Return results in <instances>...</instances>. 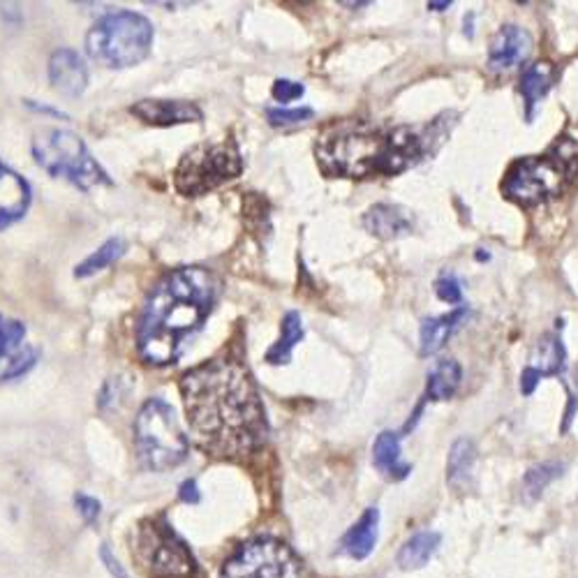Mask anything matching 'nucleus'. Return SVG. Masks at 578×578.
Segmentation results:
<instances>
[{"label":"nucleus","instance_id":"b1692460","mask_svg":"<svg viewBox=\"0 0 578 578\" xmlns=\"http://www.w3.org/2000/svg\"><path fill=\"white\" fill-rule=\"evenodd\" d=\"M306 335V329H304V320L302 315H298L296 310H290L285 317H283V325H281V338L271 345V350L267 352V364L271 366H285L292 362V354H294V347L304 341Z\"/></svg>","mask_w":578,"mask_h":578},{"label":"nucleus","instance_id":"f03ea898","mask_svg":"<svg viewBox=\"0 0 578 578\" xmlns=\"http://www.w3.org/2000/svg\"><path fill=\"white\" fill-rule=\"evenodd\" d=\"M221 296L217 278L202 267L167 273L144 304L137 327V352L144 364L172 366L202 329Z\"/></svg>","mask_w":578,"mask_h":578},{"label":"nucleus","instance_id":"9d476101","mask_svg":"<svg viewBox=\"0 0 578 578\" xmlns=\"http://www.w3.org/2000/svg\"><path fill=\"white\" fill-rule=\"evenodd\" d=\"M137 555L155 578H188L194 569L190 551L167 526L142 528Z\"/></svg>","mask_w":578,"mask_h":578},{"label":"nucleus","instance_id":"6ab92c4d","mask_svg":"<svg viewBox=\"0 0 578 578\" xmlns=\"http://www.w3.org/2000/svg\"><path fill=\"white\" fill-rule=\"evenodd\" d=\"M468 317V308H456L447 315L440 317H428V320L422 322V335H418V354L422 356H433L440 352L447 343L451 333L463 325Z\"/></svg>","mask_w":578,"mask_h":578},{"label":"nucleus","instance_id":"5701e85b","mask_svg":"<svg viewBox=\"0 0 578 578\" xmlns=\"http://www.w3.org/2000/svg\"><path fill=\"white\" fill-rule=\"evenodd\" d=\"M474 463H476V447L470 437H458L449 451L447 461V482L458 488L465 491L472 484L474 476Z\"/></svg>","mask_w":578,"mask_h":578},{"label":"nucleus","instance_id":"20e7f679","mask_svg":"<svg viewBox=\"0 0 578 578\" xmlns=\"http://www.w3.org/2000/svg\"><path fill=\"white\" fill-rule=\"evenodd\" d=\"M153 24L132 10H114L97 19L86 35V51L93 61L114 70H126L146 61L153 47Z\"/></svg>","mask_w":578,"mask_h":578},{"label":"nucleus","instance_id":"423d86ee","mask_svg":"<svg viewBox=\"0 0 578 578\" xmlns=\"http://www.w3.org/2000/svg\"><path fill=\"white\" fill-rule=\"evenodd\" d=\"M33 157L54 178H66L74 188L89 192L111 186L109 174L91 155L84 139L70 130H43L33 137Z\"/></svg>","mask_w":578,"mask_h":578},{"label":"nucleus","instance_id":"c756f323","mask_svg":"<svg viewBox=\"0 0 578 578\" xmlns=\"http://www.w3.org/2000/svg\"><path fill=\"white\" fill-rule=\"evenodd\" d=\"M306 93V86L304 84H298V82H292V79H275L273 82V89H271V95L275 103H294V99L298 97H304Z\"/></svg>","mask_w":578,"mask_h":578},{"label":"nucleus","instance_id":"7ed1b4c3","mask_svg":"<svg viewBox=\"0 0 578 578\" xmlns=\"http://www.w3.org/2000/svg\"><path fill=\"white\" fill-rule=\"evenodd\" d=\"M426 151L428 137L414 128L385 130L354 121L329 128L315 146V157L329 178H373L408 172Z\"/></svg>","mask_w":578,"mask_h":578},{"label":"nucleus","instance_id":"f704fd0d","mask_svg":"<svg viewBox=\"0 0 578 578\" xmlns=\"http://www.w3.org/2000/svg\"><path fill=\"white\" fill-rule=\"evenodd\" d=\"M451 8V0H445V3H428V10L433 12H445Z\"/></svg>","mask_w":578,"mask_h":578},{"label":"nucleus","instance_id":"0eeeda50","mask_svg":"<svg viewBox=\"0 0 578 578\" xmlns=\"http://www.w3.org/2000/svg\"><path fill=\"white\" fill-rule=\"evenodd\" d=\"M576 153H567L563 146L546 155H530L516 161L503 181L505 194L521 207L542 204L546 199L561 194L574 178Z\"/></svg>","mask_w":578,"mask_h":578},{"label":"nucleus","instance_id":"39448f33","mask_svg":"<svg viewBox=\"0 0 578 578\" xmlns=\"http://www.w3.org/2000/svg\"><path fill=\"white\" fill-rule=\"evenodd\" d=\"M134 447L144 465L155 472L172 470L188 458V435L178 422L176 410L163 398H149L137 412Z\"/></svg>","mask_w":578,"mask_h":578},{"label":"nucleus","instance_id":"f3484780","mask_svg":"<svg viewBox=\"0 0 578 578\" xmlns=\"http://www.w3.org/2000/svg\"><path fill=\"white\" fill-rule=\"evenodd\" d=\"M364 227L373 236L382 238V241H391V238L408 236L414 223H412V215L403 207L375 204L364 215Z\"/></svg>","mask_w":578,"mask_h":578},{"label":"nucleus","instance_id":"bb28decb","mask_svg":"<svg viewBox=\"0 0 578 578\" xmlns=\"http://www.w3.org/2000/svg\"><path fill=\"white\" fill-rule=\"evenodd\" d=\"M563 472H565L563 463H542L530 468L523 476V493L528 500H536L548 484H553L557 476H563Z\"/></svg>","mask_w":578,"mask_h":578},{"label":"nucleus","instance_id":"1a4fd4ad","mask_svg":"<svg viewBox=\"0 0 578 578\" xmlns=\"http://www.w3.org/2000/svg\"><path fill=\"white\" fill-rule=\"evenodd\" d=\"M221 578H298V563L285 544L257 540L229 557Z\"/></svg>","mask_w":578,"mask_h":578},{"label":"nucleus","instance_id":"f257e3e1","mask_svg":"<svg viewBox=\"0 0 578 578\" xmlns=\"http://www.w3.org/2000/svg\"><path fill=\"white\" fill-rule=\"evenodd\" d=\"M181 393L199 447L213 456L238 458L264 445L269 424L248 366L223 354L188 370Z\"/></svg>","mask_w":578,"mask_h":578},{"label":"nucleus","instance_id":"c85d7f7f","mask_svg":"<svg viewBox=\"0 0 578 578\" xmlns=\"http://www.w3.org/2000/svg\"><path fill=\"white\" fill-rule=\"evenodd\" d=\"M435 294L443 298L445 304H451V306H458L463 302V287H461V281L453 273H445L435 281Z\"/></svg>","mask_w":578,"mask_h":578},{"label":"nucleus","instance_id":"4be33fe9","mask_svg":"<svg viewBox=\"0 0 578 578\" xmlns=\"http://www.w3.org/2000/svg\"><path fill=\"white\" fill-rule=\"evenodd\" d=\"M443 544V534L433 530H422L412 534L410 540L403 544L401 553H398V565L405 571L422 569L430 563V557L437 553Z\"/></svg>","mask_w":578,"mask_h":578},{"label":"nucleus","instance_id":"2f4dec72","mask_svg":"<svg viewBox=\"0 0 578 578\" xmlns=\"http://www.w3.org/2000/svg\"><path fill=\"white\" fill-rule=\"evenodd\" d=\"M99 555H103V563H105V567L111 571L114 578H130V576L126 574L123 565L118 563L116 557H114V553L109 551V546H103V548H99Z\"/></svg>","mask_w":578,"mask_h":578},{"label":"nucleus","instance_id":"dca6fc26","mask_svg":"<svg viewBox=\"0 0 578 578\" xmlns=\"http://www.w3.org/2000/svg\"><path fill=\"white\" fill-rule=\"evenodd\" d=\"M31 186L24 176L0 163V232L22 221L31 207Z\"/></svg>","mask_w":578,"mask_h":578},{"label":"nucleus","instance_id":"4468645a","mask_svg":"<svg viewBox=\"0 0 578 578\" xmlns=\"http://www.w3.org/2000/svg\"><path fill=\"white\" fill-rule=\"evenodd\" d=\"M532 54V35L521 26H503L488 47V66L493 72L511 70L528 61Z\"/></svg>","mask_w":578,"mask_h":578},{"label":"nucleus","instance_id":"412c9836","mask_svg":"<svg viewBox=\"0 0 578 578\" xmlns=\"http://www.w3.org/2000/svg\"><path fill=\"white\" fill-rule=\"evenodd\" d=\"M551 86H553V66L546 61L528 66L526 72L521 74V95L526 103L528 123L534 121L536 105L542 103V97L548 95Z\"/></svg>","mask_w":578,"mask_h":578},{"label":"nucleus","instance_id":"cd10ccee","mask_svg":"<svg viewBox=\"0 0 578 578\" xmlns=\"http://www.w3.org/2000/svg\"><path fill=\"white\" fill-rule=\"evenodd\" d=\"M315 116V111L310 107H296V109H287V107H275V109H267V118L273 128H287V126H298V123H306Z\"/></svg>","mask_w":578,"mask_h":578},{"label":"nucleus","instance_id":"9b49d317","mask_svg":"<svg viewBox=\"0 0 578 578\" xmlns=\"http://www.w3.org/2000/svg\"><path fill=\"white\" fill-rule=\"evenodd\" d=\"M26 325L0 315V382L16 380L37 364V347L26 343Z\"/></svg>","mask_w":578,"mask_h":578},{"label":"nucleus","instance_id":"a878e982","mask_svg":"<svg viewBox=\"0 0 578 578\" xmlns=\"http://www.w3.org/2000/svg\"><path fill=\"white\" fill-rule=\"evenodd\" d=\"M128 246L121 236H111L107 241L99 246L95 252H91L82 264H76L74 269V278H91L99 271H105L107 267H111L116 259H121L126 255Z\"/></svg>","mask_w":578,"mask_h":578},{"label":"nucleus","instance_id":"6e6552de","mask_svg":"<svg viewBox=\"0 0 578 578\" xmlns=\"http://www.w3.org/2000/svg\"><path fill=\"white\" fill-rule=\"evenodd\" d=\"M244 157L234 139L199 144L184 153L174 172V188L184 197H202L241 176Z\"/></svg>","mask_w":578,"mask_h":578},{"label":"nucleus","instance_id":"72a5a7b5","mask_svg":"<svg viewBox=\"0 0 578 578\" xmlns=\"http://www.w3.org/2000/svg\"><path fill=\"white\" fill-rule=\"evenodd\" d=\"M26 105L33 111H39V114H47V116H54V118H68L61 109H54V107H47V105H37V103H33V99H26Z\"/></svg>","mask_w":578,"mask_h":578},{"label":"nucleus","instance_id":"f8f14e48","mask_svg":"<svg viewBox=\"0 0 578 578\" xmlns=\"http://www.w3.org/2000/svg\"><path fill=\"white\" fill-rule=\"evenodd\" d=\"M130 114L137 116L139 121H144L146 126H155V128L199 123L204 118V111L194 103H186V99H163V97L139 99V103L130 107Z\"/></svg>","mask_w":578,"mask_h":578},{"label":"nucleus","instance_id":"393cba45","mask_svg":"<svg viewBox=\"0 0 578 578\" xmlns=\"http://www.w3.org/2000/svg\"><path fill=\"white\" fill-rule=\"evenodd\" d=\"M463 380V368L453 358H443L433 366L428 373V385H426V401H449V398L458 391Z\"/></svg>","mask_w":578,"mask_h":578},{"label":"nucleus","instance_id":"7c9ffc66","mask_svg":"<svg viewBox=\"0 0 578 578\" xmlns=\"http://www.w3.org/2000/svg\"><path fill=\"white\" fill-rule=\"evenodd\" d=\"M74 503H76V509H79V514L84 516V521H86V523H93V521H97L99 511H103V505H99V500H95V497H91V495H84V493H79V495L74 497Z\"/></svg>","mask_w":578,"mask_h":578},{"label":"nucleus","instance_id":"ddd939ff","mask_svg":"<svg viewBox=\"0 0 578 578\" xmlns=\"http://www.w3.org/2000/svg\"><path fill=\"white\" fill-rule=\"evenodd\" d=\"M565 345L561 338L555 333H546L540 338V343H536L532 356H530V364L521 375V391L526 396L534 393L536 385H540L542 377L548 375H563L565 373Z\"/></svg>","mask_w":578,"mask_h":578},{"label":"nucleus","instance_id":"aec40b11","mask_svg":"<svg viewBox=\"0 0 578 578\" xmlns=\"http://www.w3.org/2000/svg\"><path fill=\"white\" fill-rule=\"evenodd\" d=\"M373 465L377 468V472L385 474L391 482L408 480L412 468L403 463L401 437H398V433L385 430L377 435V440L373 445Z\"/></svg>","mask_w":578,"mask_h":578},{"label":"nucleus","instance_id":"a211bd4d","mask_svg":"<svg viewBox=\"0 0 578 578\" xmlns=\"http://www.w3.org/2000/svg\"><path fill=\"white\" fill-rule=\"evenodd\" d=\"M377 530H380V509L368 507L362 518L345 532L341 551L352 557V561H366L375 551Z\"/></svg>","mask_w":578,"mask_h":578},{"label":"nucleus","instance_id":"2eb2a0df","mask_svg":"<svg viewBox=\"0 0 578 578\" xmlns=\"http://www.w3.org/2000/svg\"><path fill=\"white\" fill-rule=\"evenodd\" d=\"M49 82L56 93L79 97L89 86V68L74 49H56L49 58Z\"/></svg>","mask_w":578,"mask_h":578},{"label":"nucleus","instance_id":"473e14b6","mask_svg":"<svg viewBox=\"0 0 578 578\" xmlns=\"http://www.w3.org/2000/svg\"><path fill=\"white\" fill-rule=\"evenodd\" d=\"M178 497H181V500L188 503V505H197V503H199V488H197V482H194V480L184 482V484H181V491H178Z\"/></svg>","mask_w":578,"mask_h":578}]
</instances>
